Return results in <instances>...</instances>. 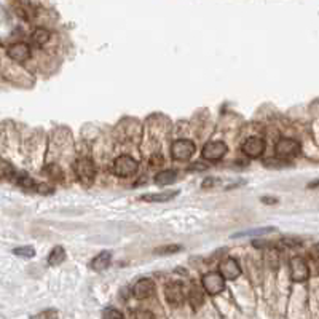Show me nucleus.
Wrapping results in <instances>:
<instances>
[{
  "instance_id": "1",
  "label": "nucleus",
  "mask_w": 319,
  "mask_h": 319,
  "mask_svg": "<svg viewBox=\"0 0 319 319\" xmlns=\"http://www.w3.org/2000/svg\"><path fill=\"white\" fill-rule=\"evenodd\" d=\"M75 174L83 185H91L96 177V168H94L93 160L88 157L78 158L75 163Z\"/></svg>"
},
{
  "instance_id": "2",
  "label": "nucleus",
  "mask_w": 319,
  "mask_h": 319,
  "mask_svg": "<svg viewBox=\"0 0 319 319\" xmlns=\"http://www.w3.org/2000/svg\"><path fill=\"white\" fill-rule=\"evenodd\" d=\"M300 150H302L300 144L296 141V139H291V137H281L275 145V153L280 160L297 157Z\"/></svg>"
},
{
  "instance_id": "3",
  "label": "nucleus",
  "mask_w": 319,
  "mask_h": 319,
  "mask_svg": "<svg viewBox=\"0 0 319 319\" xmlns=\"http://www.w3.org/2000/svg\"><path fill=\"white\" fill-rule=\"evenodd\" d=\"M137 168H139V163L133 157H129V155H121V157H118L115 161H113L112 171H113V174L118 177H131L133 174H136Z\"/></svg>"
},
{
  "instance_id": "4",
  "label": "nucleus",
  "mask_w": 319,
  "mask_h": 319,
  "mask_svg": "<svg viewBox=\"0 0 319 319\" xmlns=\"http://www.w3.org/2000/svg\"><path fill=\"white\" fill-rule=\"evenodd\" d=\"M203 288L209 296H217L225 289V278L219 272H209L203 276Z\"/></svg>"
},
{
  "instance_id": "5",
  "label": "nucleus",
  "mask_w": 319,
  "mask_h": 319,
  "mask_svg": "<svg viewBox=\"0 0 319 319\" xmlns=\"http://www.w3.org/2000/svg\"><path fill=\"white\" fill-rule=\"evenodd\" d=\"M265 141L262 137H257V136H251L248 137L246 141L243 142L241 145V150L243 153L246 155L248 158H259L264 155L265 152Z\"/></svg>"
},
{
  "instance_id": "6",
  "label": "nucleus",
  "mask_w": 319,
  "mask_h": 319,
  "mask_svg": "<svg viewBox=\"0 0 319 319\" xmlns=\"http://www.w3.org/2000/svg\"><path fill=\"white\" fill-rule=\"evenodd\" d=\"M196 147L189 139H179L171 145V157L174 160H189L195 153Z\"/></svg>"
},
{
  "instance_id": "7",
  "label": "nucleus",
  "mask_w": 319,
  "mask_h": 319,
  "mask_svg": "<svg viewBox=\"0 0 319 319\" xmlns=\"http://www.w3.org/2000/svg\"><path fill=\"white\" fill-rule=\"evenodd\" d=\"M310 276V268L302 257H294L291 260V280L294 283H304Z\"/></svg>"
},
{
  "instance_id": "8",
  "label": "nucleus",
  "mask_w": 319,
  "mask_h": 319,
  "mask_svg": "<svg viewBox=\"0 0 319 319\" xmlns=\"http://www.w3.org/2000/svg\"><path fill=\"white\" fill-rule=\"evenodd\" d=\"M228 147L220 142V141H212V142H208L206 145H204L203 149V158L204 160H211V161H216V160H220L224 157V155L227 153Z\"/></svg>"
},
{
  "instance_id": "9",
  "label": "nucleus",
  "mask_w": 319,
  "mask_h": 319,
  "mask_svg": "<svg viewBox=\"0 0 319 319\" xmlns=\"http://www.w3.org/2000/svg\"><path fill=\"white\" fill-rule=\"evenodd\" d=\"M219 273L222 275L225 280L233 281V280H236V278L241 275V268H240L238 262H236L235 259L228 257V259L222 260L219 264Z\"/></svg>"
},
{
  "instance_id": "10",
  "label": "nucleus",
  "mask_w": 319,
  "mask_h": 319,
  "mask_svg": "<svg viewBox=\"0 0 319 319\" xmlns=\"http://www.w3.org/2000/svg\"><path fill=\"white\" fill-rule=\"evenodd\" d=\"M6 54L10 56V58L16 62H24L30 58V46L24 42H18V43H13L8 46Z\"/></svg>"
},
{
  "instance_id": "11",
  "label": "nucleus",
  "mask_w": 319,
  "mask_h": 319,
  "mask_svg": "<svg viewBox=\"0 0 319 319\" xmlns=\"http://www.w3.org/2000/svg\"><path fill=\"white\" fill-rule=\"evenodd\" d=\"M155 292V283L150 278H142L139 280L133 288V296L136 299H147Z\"/></svg>"
},
{
  "instance_id": "12",
  "label": "nucleus",
  "mask_w": 319,
  "mask_h": 319,
  "mask_svg": "<svg viewBox=\"0 0 319 319\" xmlns=\"http://www.w3.org/2000/svg\"><path fill=\"white\" fill-rule=\"evenodd\" d=\"M179 195V190H173V192H161V193H145L141 196L142 201H149V203H165L176 198Z\"/></svg>"
},
{
  "instance_id": "13",
  "label": "nucleus",
  "mask_w": 319,
  "mask_h": 319,
  "mask_svg": "<svg viewBox=\"0 0 319 319\" xmlns=\"http://www.w3.org/2000/svg\"><path fill=\"white\" fill-rule=\"evenodd\" d=\"M166 299L169 304L173 305H181L184 300V292H182V286H179L176 283L169 284L166 288Z\"/></svg>"
},
{
  "instance_id": "14",
  "label": "nucleus",
  "mask_w": 319,
  "mask_h": 319,
  "mask_svg": "<svg viewBox=\"0 0 319 319\" xmlns=\"http://www.w3.org/2000/svg\"><path fill=\"white\" fill-rule=\"evenodd\" d=\"M112 262V254L109 251H102L101 254H97L93 260H91V268L94 272H102L105 270Z\"/></svg>"
},
{
  "instance_id": "15",
  "label": "nucleus",
  "mask_w": 319,
  "mask_h": 319,
  "mask_svg": "<svg viewBox=\"0 0 319 319\" xmlns=\"http://www.w3.org/2000/svg\"><path fill=\"white\" fill-rule=\"evenodd\" d=\"M177 179V171L176 169H163L155 176V184L157 185H171L174 184Z\"/></svg>"
},
{
  "instance_id": "16",
  "label": "nucleus",
  "mask_w": 319,
  "mask_h": 319,
  "mask_svg": "<svg viewBox=\"0 0 319 319\" xmlns=\"http://www.w3.org/2000/svg\"><path fill=\"white\" fill-rule=\"evenodd\" d=\"M276 232V227H260V228H249V230H244V232H238L232 235V238H244V236H260V235H265V233H273Z\"/></svg>"
},
{
  "instance_id": "17",
  "label": "nucleus",
  "mask_w": 319,
  "mask_h": 319,
  "mask_svg": "<svg viewBox=\"0 0 319 319\" xmlns=\"http://www.w3.org/2000/svg\"><path fill=\"white\" fill-rule=\"evenodd\" d=\"M50 32H48L46 29H43V27H38V29H35L34 32H32L30 34V40L32 42H34L35 45H38V46H42V45H45L48 40H50Z\"/></svg>"
},
{
  "instance_id": "18",
  "label": "nucleus",
  "mask_w": 319,
  "mask_h": 319,
  "mask_svg": "<svg viewBox=\"0 0 319 319\" xmlns=\"http://www.w3.org/2000/svg\"><path fill=\"white\" fill-rule=\"evenodd\" d=\"M65 259V251L62 246H54V249L50 252V256H48V264L50 265H59L62 264Z\"/></svg>"
},
{
  "instance_id": "19",
  "label": "nucleus",
  "mask_w": 319,
  "mask_h": 319,
  "mask_svg": "<svg viewBox=\"0 0 319 319\" xmlns=\"http://www.w3.org/2000/svg\"><path fill=\"white\" fill-rule=\"evenodd\" d=\"M13 254H14V256H18V257L30 259V257H34V256H35V251H34V248H30V246H21V248L13 249Z\"/></svg>"
},
{
  "instance_id": "20",
  "label": "nucleus",
  "mask_w": 319,
  "mask_h": 319,
  "mask_svg": "<svg viewBox=\"0 0 319 319\" xmlns=\"http://www.w3.org/2000/svg\"><path fill=\"white\" fill-rule=\"evenodd\" d=\"M182 251V246L179 244H169V246H161L158 249H155V254H176V252Z\"/></svg>"
},
{
  "instance_id": "21",
  "label": "nucleus",
  "mask_w": 319,
  "mask_h": 319,
  "mask_svg": "<svg viewBox=\"0 0 319 319\" xmlns=\"http://www.w3.org/2000/svg\"><path fill=\"white\" fill-rule=\"evenodd\" d=\"M102 319H125V316L121 315V312H118V310L109 307V308H105V310H104Z\"/></svg>"
},
{
  "instance_id": "22",
  "label": "nucleus",
  "mask_w": 319,
  "mask_h": 319,
  "mask_svg": "<svg viewBox=\"0 0 319 319\" xmlns=\"http://www.w3.org/2000/svg\"><path fill=\"white\" fill-rule=\"evenodd\" d=\"M2 176L5 177V179H14V176H16V173H14V169H13V166L10 165V163H6V161H3V169H2Z\"/></svg>"
},
{
  "instance_id": "23",
  "label": "nucleus",
  "mask_w": 319,
  "mask_h": 319,
  "mask_svg": "<svg viewBox=\"0 0 319 319\" xmlns=\"http://www.w3.org/2000/svg\"><path fill=\"white\" fill-rule=\"evenodd\" d=\"M196 300V308H198L203 302H204V299H203V294L200 292V291H196V289H193L192 292H190V302L193 304V302Z\"/></svg>"
},
{
  "instance_id": "24",
  "label": "nucleus",
  "mask_w": 319,
  "mask_h": 319,
  "mask_svg": "<svg viewBox=\"0 0 319 319\" xmlns=\"http://www.w3.org/2000/svg\"><path fill=\"white\" fill-rule=\"evenodd\" d=\"M219 184V179H216V177H208L206 181L203 182V187L204 189H209V187H214V185H217Z\"/></svg>"
},
{
  "instance_id": "25",
  "label": "nucleus",
  "mask_w": 319,
  "mask_h": 319,
  "mask_svg": "<svg viewBox=\"0 0 319 319\" xmlns=\"http://www.w3.org/2000/svg\"><path fill=\"white\" fill-rule=\"evenodd\" d=\"M190 169H195V171H206V169H208V165H206V163L198 161V163H193V165L190 166Z\"/></svg>"
},
{
  "instance_id": "26",
  "label": "nucleus",
  "mask_w": 319,
  "mask_h": 319,
  "mask_svg": "<svg viewBox=\"0 0 319 319\" xmlns=\"http://www.w3.org/2000/svg\"><path fill=\"white\" fill-rule=\"evenodd\" d=\"M262 203H265V204H276V203H278V198H270V196H262Z\"/></svg>"
},
{
  "instance_id": "27",
  "label": "nucleus",
  "mask_w": 319,
  "mask_h": 319,
  "mask_svg": "<svg viewBox=\"0 0 319 319\" xmlns=\"http://www.w3.org/2000/svg\"><path fill=\"white\" fill-rule=\"evenodd\" d=\"M312 252H313V256H316V257L319 259V243H316V244H315V246H313V251H312Z\"/></svg>"
},
{
  "instance_id": "28",
  "label": "nucleus",
  "mask_w": 319,
  "mask_h": 319,
  "mask_svg": "<svg viewBox=\"0 0 319 319\" xmlns=\"http://www.w3.org/2000/svg\"><path fill=\"white\" fill-rule=\"evenodd\" d=\"M316 187H319V179H318V181H315V182L310 184V185H308V189H316Z\"/></svg>"
}]
</instances>
